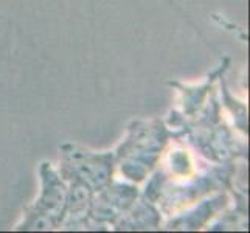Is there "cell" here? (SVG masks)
Wrapping results in <instances>:
<instances>
[{"label":"cell","mask_w":250,"mask_h":233,"mask_svg":"<svg viewBox=\"0 0 250 233\" xmlns=\"http://www.w3.org/2000/svg\"><path fill=\"white\" fill-rule=\"evenodd\" d=\"M59 151H61V155H59L58 172L65 182H70V180L81 182L97 193L114 179V152H95L70 143L62 145Z\"/></svg>","instance_id":"3957f363"},{"label":"cell","mask_w":250,"mask_h":233,"mask_svg":"<svg viewBox=\"0 0 250 233\" xmlns=\"http://www.w3.org/2000/svg\"><path fill=\"white\" fill-rule=\"evenodd\" d=\"M172 132L162 120L132 122L126 139L120 143L115 154V168L134 184H140L157 167L162 152Z\"/></svg>","instance_id":"6da1fadb"},{"label":"cell","mask_w":250,"mask_h":233,"mask_svg":"<svg viewBox=\"0 0 250 233\" xmlns=\"http://www.w3.org/2000/svg\"><path fill=\"white\" fill-rule=\"evenodd\" d=\"M139 188L132 184L117 182L112 179L110 182L97 191L92 197L89 212V229H103L114 226L117 219L132 207L139 199Z\"/></svg>","instance_id":"277c9868"},{"label":"cell","mask_w":250,"mask_h":233,"mask_svg":"<svg viewBox=\"0 0 250 233\" xmlns=\"http://www.w3.org/2000/svg\"><path fill=\"white\" fill-rule=\"evenodd\" d=\"M229 196L221 193L210 199L202 201L194 210L184 214H172V218L165 224L168 230H199L211 218L218 216V213L229 205Z\"/></svg>","instance_id":"5b68a950"},{"label":"cell","mask_w":250,"mask_h":233,"mask_svg":"<svg viewBox=\"0 0 250 233\" xmlns=\"http://www.w3.org/2000/svg\"><path fill=\"white\" fill-rule=\"evenodd\" d=\"M41 193L31 205L25 207L23 218L16 230H59L65 214L67 182L50 162L39 167Z\"/></svg>","instance_id":"7a4b0ae2"},{"label":"cell","mask_w":250,"mask_h":233,"mask_svg":"<svg viewBox=\"0 0 250 233\" xmlns=\"http://www.w3.org/2000/svg\"><path fill=\"white\" fill-rule=\"evenodd\" d=\"M162 224L160 210L143 196L114 224L115 230H159Z\"/></svg>","instance_id":"8992f818"}]
</instances>
